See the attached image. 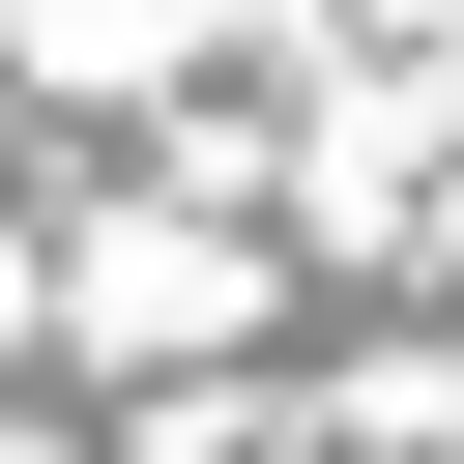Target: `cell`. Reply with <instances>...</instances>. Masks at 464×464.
Returning <instances> with one entry per match:
<instances>
[{"instance_id": "obj_2", "label": "cell", "mask_w": 464, "mask_h": 464, "mask_svg": "<svg viewBox=\"0 0 464 464\" xmlns=\"http://www.w3.org/2000/svg\"><path fill=\"white\" fill-rule=\"evenodd\" d=\"M87 319H116V348H174V319H232V261H203V232H116V261H87Z\"/></svg>"}, {"instance_id": "obj_1", "label": "cell", "mask_w": 464, "mask_h": 464, "mask_svg": "<svg viewBox=\"0 0 464 464\" xmlns=\"http://www.w3.org/2000/svg\"><path fill=\"white\" fill-rule=\"evenodd\" d=\"M174 29H203V0H0V58H29V87H145Z\"/></svg>"}]
</instances>
